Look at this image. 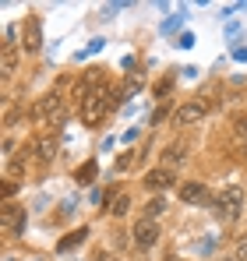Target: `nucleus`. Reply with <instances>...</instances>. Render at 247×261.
I'll return each instance as SVG.
<instances>
[{"label": "nucleus", "mask_w": 247, "mask_h": 261, "mask_svg": "<svg viewBox=\"0 0 247 261\" xmlns=\"http://www.w3.org/2000/svg\"><path fill=\"white\" fill-rule=\"evenodd\" d=\"M244 212V187L240 184H223L219 198H215V219L219 222H237Z\"/></svg>", "instance_id": "obj_1"}, {"label": "nucleus", "mask_w": 247, "mask_h": 261, "mask_svg": "<svg viewBox=\"0 0 247 261\" xmlns=\"http://www.w3.org/2000/svg\"><path fill=\"white\" fill-rule=\"evenodd\" d=\"M29 120H32L36 127H50L53 120L60 124V120H64V95H60V92H50V95L36 99V106L29 110Z\"/></svg>", "instance_id": "obj_2"}, {"label": "nucleus", "mask_w": 247, "mask_h": 261, "mask_svg": "<svg viewBox=\"0 0 247 261\" xmlns=\"http://www.w3.org/2000/svg\"><path fill=\"white\" fill-rule=\"evenodd\" d=\"M110 99H113V92H110V85L99 88V92H92L88 99H85L82 106V124H88V127H95L99 120H103V113L110 110Z\"/></svg>", "instance_id": "obj_3"}, {"label": "nucleus", "mask_w": 247, "mask_h": 261, "mask_svg": "<svg viewBox=\"0 0 247 261\" xmlns=\"http://www.w3.org/2000/svg\"><path fill=\"white\" fill-rule=\"evenodd\" d=\"M99 88H106V74H103V67H88L85 78L75 85V102H78V110L85 106V99H88L92 92H99Z\"/></svg>", "instance_id": "obj_4"}, {"label": "nucleus", "mask_w": 247, "mask_h": 261, "mask_svg": "<svg viewBox=\"0 0 247 261\" xmlns=\"http://www.w3.org/2000/svg\"><path fill=\"white\" fill-rule=\"evenodd\" d=\"M29 152L39 159L42 166L53 163V159H57V138H53V130H39V134L32 138V145H29Z\"/></svg>", "instance_id": "obj_5"}, {"label": "nucleus", "mask_w": 247, "mask_h": 261, "mask_svg": "<svg viewBox=\"0 0 247 261\" xmlns=\"http://www.w3.org/2000/svg\"><path fill=\"white\" fill-rule=\"evenodd\" d=\"M205 113H208V102H205V99H191V102H184V106L173 113V120H177V127H191V124L205 120Z\"/></svg>", "instance_id": "obj_6"}, {"label": "nucleus", "mask_w": 247, "mask_h": 261, "mask_svg": "<svg viewBox=\"0 0 247 261\" xmlns=\"http://www.w3.org/2000/svg\"><path fill=\"white\" fill-rule=\"evenodd\" d=\"M0 226H4V237H18L25 229V208L4 201V212H0Z\"/></svg>", "instance_id": "obj_7"}, {"label": "nucleus", "mask_w": 247, "mask_h": 261, "mask_svg": "<svg viewBox=\"0 0 247 261\" xmlns=\"http://www.w3.org/2000/svg\"><path fill=\"white\" fill-rule=\"evenodd\" d=\"M134 247L138 251H149V247H156V240H159V222H149V219H138V226H134Z\"/></svg>", "instance_id": "obj_8"}, {"label": "nucleus", "mask_w": 247, "mask_h": 261, "mask_svg": "<svg viewBox=\"0 0 247 261\" xmlns=\"http://www.w3.org/2000/svg\"><path fill=\"white\" fill-rule=\"evenodd\" d=\"M21 43H25V49H29V53H36V49L42 46V25H39V18H36V14H32V18H25Z\"/></svg>", "instance_id": "obj_9"}, {"label": "nucleus", "mask_w": 247, "mask_h": 261, "mask_svg": "<svg viewBox=\"0 0 247 261\" xmlns=\"http://www.w3.org/2000/svg\"><path fill=\"white\" fill-rule=\"evenodd\" d=\"M180 201H187V205H208V187L198 184V180L180 184Z\"/></svg>", "instance_id": "obj_10"}, {"label": "nucleus", "mask_w": 247, "mask_h": 261, "mask_svg": "<svg viewBox=\"0 0 247 261\" xmlns=\"http://www.w3.org/2000/svg\"><path fill=\"white\" fill-rule=\"evenodd\" d=\"M169 184H177V176H173L169 166H156V170L145 173V187H149V191H166Z\"/></svg>", "instance_id": "obj_11"}, {"label": "nucleus", "mask_w": 247, "mask_h": 261, "mask_svg": "<svg viewBox=\"0 0 247 261\" xmlns=\"http://www.w3.org/2000/svg\"><path fill=\"white\" fill-rule=\"evenodd\" d=\"M106 208H110V216H127V212H131V194H127V191L106 194Z\"/></svg>", "instance_id": "obj_12"}, {"label": "nucleus", "mask_w": 247, "mask_h": 261, "mask_svg": "<svg viewBox=\"0 0 247 261\" xmlns=\"http://www.w3.org/2000/svg\"><path fill=\"white\" fill-rule=\"evenodd\" d=\"M184 152H187V141H177V145H169V152H166V163H163V166H169V170H173V166H180V163L187 159Z\"/></svg>", "instance_id": "obj_13"}, {"label": "nucleus", "mask_w": 247, "mask_h": 261, "mask_svg": "<svg viewBox=\"0 0 247 261\" xmlns=\"http://www.w3.org/2000/svg\"><path fill=\"white\" fill-rule=\"evenodd\" d=\"M166 212V198H152L145 208H141V219H149V222H156V219Z\"/></svg>", "instance_id": "obj_14"}, {"label": "nucleus", "mask_w": 247, "mask_h": 261, "mask_svg": "<svg viewBox=\"0 0 247 261\" xmlns=\"http://www.w3.org/2000/svg\"><path fill=\"white\" fill-rule=\"evenodd\" d=\"M233 130H237V141H240V148H244V155H247V113L233 117Z\"/></svg>", "instance_id": "obj_15"}, {"label": "nucleus", "mask_w": 247, "mask_h": 261, "mask_svg": "<svg viewBox=\"0 0 247 261\" xmlns=\"http://www.w3.org/2000/svg\"><path fill=\"white\" fill-rule=\"evenodd\" d=\"M85 237H88V229H75V233H67V237H64V240H60V251H71V247H78V244H82Z\"/></svg>", "instance_id": "obj_16"}, {"label": "nucleus", "mask_w": 247, "mask_h": 261, "mask_svg": "<svg viewBox=\"0 0 247 261\" xmlns=\"http://www.w3.org/2000/svg\"><path fill=\"white\" fill-rule=\"evenodd\" d=\"M0 67H4V74H14V71H18V53H14V49H4Z\"/></svg>", "instance_id": "obj_17"}, {"label": "nucleus", "mask_w": 247, "mask_h": 261, "mask_svg": "<svg viewBox=\"0 0 247 261\" xmlns=\"http://www.w3.org/2000/svg\"><path fill=\"white\" fill-rule=\"evenodd\" d=\"M95 173H99V166H95V159H92V163H85L82 170H78V184H92Z\"/></svg>", "instance_id": "obj_18"}, {"label": "nucleus", "mask_w": 247, "mask_h": 261, "mask_svg": "<svg viewBox=\"0 0 247 261\" xmlns=\"http://www.w3.org/2000/svg\"><path fill=\"white\" fill-rule=\"evenodd\" d=\"M14 39H18V29L7 25V29H4V49H14Z\"/></svg>", "instance_id": "obj_19"}, {"label": "nucleus", "mask_w": 247, "mask_h": 261, "mask_svg": "<svg viewBox=\"0 0 247 261\" xmlns=\"http://www.w3.org/2000/svg\"><path fill=\"white\" fill-rule=\"evenodd\" d=\"M180 21H184V14H177V18H169L163 25V32H173V29H180Z\"/></svg>", "instance_id": "obj_20"}, {"label": "nucleus", "mask_w": 247, "mask_h": 261, "mask_svg": "<svg viewBox=\"0 0 247 261\" xmlns=\"http://www.w3.org/2000/svg\"><path fill=\"white\" fill-rule=\"evenodd\" d=\"M169 88H173V78H163V82H159V85H156V95H166V92H169Z\"/></svg>", "instance_id": "obj_21"}, {"label": "nucleus", "mask_w": 247, "mask_h": 261, "mask_svg": "<svg viewBox=\"0 0 247 261\" xmlns=\"http://www.w3.org/2000/svg\"><path fill=\"white\" fill-rule=\"evenodd\" d=\"M166 113H169V106H159V110L152 113V124H163V120H166Z\"/></svg>", "instance_id": "obj_22"}, {"label": "nucleus", "mask_w": 247, "mask_h": 261, "mask_svg": "<svg viewBox=\"0 0 247 261\" xmlns=\"http://www.w3.org/2000/svg\"><path fill=\"white\" fill-rule=\"evenodd\" d=\"M14 191H18V184H14V180H7V184H4V198L11 201V198H14Z\"/></svg>", "instance_id": "obj_23"}, {"label": "nucleus", "mask_w": 247, "mask_h": 261, "mask_svg": "<svg viewBox=\"0 0 247 261\" xmlns=\"http://www.w3.org/2000/svg\"><path fill=\"white\" fill-rule=\"evenodd\" d=\"M131 163H134V159H131V152H127V155H120V159H117V170H127Z\"/></svg>", "instance_id": "obj_24"}, {"label": "nucleus", "mask_w": 247, "mask_h": 261, "mask_svg": "<svg viewBox=\"0 0 247 261\" xmlns=\"http://www.w3.org/2000/svg\"><path fill=\"white\" fill-rule=\"evenodd\" d=\"M177 46H184V49H187V46H194V36H191V32H184V36H180V43Z\"/></svg>", "instance_id": "obj_25"}, {"label": "nucleus", "mask_w": 247, "mask_h": 261, "mask_svg": "<svg viewBox=\"0 0 247 261\" xmlns=\"http://www.w3.org/2000/svg\"><path fill=\"white\" fill-rule=\"evenodd\" d=\"M237 254H240V261H247V237L240 240V247H237Z\"/></svg>", "instance_id": "obj_26"}, {"label": "nucleus", "mask_w": 247, "mask_h": 261, "mask_svg": "<svg viewBox=\"0 0 247 261\" xmlns=\"http://www.w3.org/2000/svg\"><path fill=\"white\" fill-rule=\"evenodd\" d=\"M95 261H113V258H110V254H99V258H95Z\"/></svg>", "instance_id": "obj_27"}]
</instances>
